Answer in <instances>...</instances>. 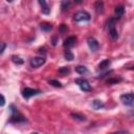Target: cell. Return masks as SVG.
Returning a JSON list of instances; mask_svg holds the SVG:
<instances>
[{
  "label": "cell",
  "instance_id": "obj_5",
  "mask_svg": "<svg viewBox=\"0 0 134 134\" xmlns=\"http://www.w3.org/2000/svg\"><path fill=\"white\" fill-rule=\"evenodd\" d=\"M40 93H41V90L34 89V88H28V87H26L22 90V95H23L24 98H29V97H31L34 95H37V94H40Z\"/></svg>",
  "mask_w": 134,
  "mask_h": 134
},
{
  "label": "cell",
  "instance_id": "obj_6",
  "mask_svg": "<svg viewBox=\"0 0 134 134\" xmlns=\"http://www.w3.org/2000/svg\"><path fill=\"white\" fill-rule=\"evenodd\" d=\"M45 62H46V59L44 57H35V58L30 59V66L32 68H38V67L42 66Z\"/></svg>",
  "mask_w": 134,
  "mask_h": 134
},
{
  "label": "cell",
  "instance_id": "obj_15",
  "mask_svg": "<svg viewBox=\"0 0 134 134\" xmlns=\"http://www.w3.org/2000/svg\"><path fill=\"white\" fill-rule=\"evenodd\" d=\"M75 71H76L77 73H80V74H84V73H86V72L88 71V69H87L85 66L79 65V66H76V67H75Z\"/></svg>",
  "mask_w": 134,
  "mask_h": 134
},
{
  "label": "cell",
  "instance_id": "obj_18",
  "mask_svg": "<svg viewBox=\"0 0 134 134\" xmlns=\"http://www.w3.org/2000/svg\"><path fill=\"white\" fill-rule=\"evenodd\" d=\"M12 61H13L15 64H17V65L23 64V60H22L20 57H18V55H13V57H12Z\"/></svg>",
  "mask_w": 134,
  "mask_h": 134
},
{
  "label": "cell",
  "instance_id": "obj_19",
  "mask_svg": "<svg viewBox=\"0 0 134 134\" xmlns=\"http://www.w3.org/2000/svg\"><path fill=\"white\" fill-rule=\"evenodd\" d=\"M64 57H65V59L68 60V61H72V60H73V53H72L70 50H65Z\"/></svg>",
  "mask_w": 134,
  "mask_h": 134
},
{
  "label": "cell",
  "instance_id": "obj_12",
  "mask_svg": "<svg viewBox=\"0 0 134 134\" xmlns=\"http://www.w3.org/2000/svg\"><path fill=\"white\" fill-rule=\"evenodd\" d=\"M124 13H125V8H124L122 5H118V6L115 7V14H116L117 18L121 17V16L124 15Z\"/></svg>",
  "mask_w": 134,
  "mask_h": 134
},
{
  "label": "cell",
  "instance_id": "obj_1",
  "mask_svg": "<svg viewBox=\"0 0 134 134\" xmlns=\"http://www.w3.org/2000/svg\"><path fill=\"white\" fill-rule=\"evenodd\" d=\"M10 111H12V115H10V122H15V124H19V122H25L26 118L17 110V108L14 107V105L10 106Z\"/></svg>",
  "mask_w": 134,
  "mask_h": 134
},
{
  "label": "cell",
  "instance_id": "obj_20",
  "mask_svg": "<svg viewBox=\"0 0 134 134\" xmlns=\"http://www.w3.org/2000/svg\"><path fill=\"white\" fill-rule=\"evenodd\" d=\"M71 116H72L74 119H77V120H81V121L86 120V117H85L84 115H81V114H77V113H71Z\"/></svg>",
  "mask_w": 134,
  "mask_h": 134
},
{
  "label": "cell",
  "instance_id": "obj_2",
  "mask_svg": "<svg viewBox=\"0 0 134 134\" xmlns=\"http://www.w3.org/2000/svg\"><path fill=\"white\" fill-rule=\"evenodd\" d=\"M90 14L85 12V10H80L73 15V20L75 22H81V21H89L90 20Z\"/></svg>",
  "mask_w": 134,
  "mask_h": 134
},
{
  "label": "cell",
  "instance_id": "obj_23",
  "mask_svg": "<svg viewBox=\"0 0 134 134\" xmlns=\"http://www.w3.org/2000/svg\"><path fill=\"white\" fill-rule=\"evenodd\" d=\"M59 72L62 74H67V73H69V68L68 67H62L59 69Z\"/></svg>",
  "mask_w": 134,
  "mask_h": 134
},
{
  "label": "cell",
  "instance_id": "obj_17",
  "mask_svg": "<svg viewBox=\"0 0 134 134\" xmlns=\"http://www.w3.org/2000/svg\"><path fill=\"white\" fill-rule=\"evenodd\" d=\"M109 35H110V37H111L112 39H116V38L118 37V32H117V30L115 29V27L109 28Z\"/></svg>",
  "mask_w": 134,
  "mask_h": 134
},
{
  "label": "cell",
  "instance_id": "obj_9",
  "mask_svg": "<svg viewBox=\"0 0 134 134\" xmlns=\"http://www.w3.org/2000/svg\"><path fill=\"white\" fill-rule=\"evenodd\" d=\"M38 1H39V3H40L42 13L45 14V15H48V14L50 13V8H49V5H48L47 1H46V0H38Z\"/></svg>",
  "mask_w": 134,
  "mask_h": 134
},
{
  "label": "cell",
  "instance_id": "obj_11",
  "mask_svg": "<svg viewBox=\"0 0 134 134\" xmlns=\"http://www.w3.org/2000/svg\"><path fill=\"white\" fill-rule=\"evenodd\" d=\"M110 64H111V61L110 60H104V61H102L99 64H98V68L99 69H106L107 67H109L110 66Z\"/></svg>",
  "mask_w": 134,
  "mask_h": 134
},
{
  "label": "cell",
  "instance_id": "obj_16",
  "mask_svg": "<svg viewBox=\"0 0 134 134\" xmlns=\"http://www.w3.org/2000/svg\"><path fill=\"white\" fill-rule=\"evenodd\" d=\"M40 27H41V29L44 30V31H49V30L52 28V25H51L50 23H41Z\"/></svg>",
  "mask_w": 134,
  "mask_h": 134
},
{
  "label": "cell",
  "instance_id": "obj_4",
  "mask_svg": "<svg viewBox=\"0 0 134 134\" xmlns=\"http://www.w3.org/2000/svg\"><path fill=\"white\" fill-rule=\"evenodd\" d=\"M120 100L124 105L126 106H132L134 103V94L132 92L130 93H125L120 95Z\"/></svg>",
  "mask_w": 134,
  "mask_h": 134
},
{
  "label": "cell",
  "instance_id": "obj_7",
  "mask_svg": "<svg viewBox=\"0 0 134 134\" xmlns=\"http://www.w3.org/2000/svg\"><path fill=\"white\" fill-rule=\"evenodd\" d=\"M87 43H88L89 48H90L92 51H95V50H97V49H98L99 44H98L97 40H96V39H94L93 37H89V38L87 39Z\"/></svg>",
  "mask_w": 134,
  "mask_h": 134
},
{
  "label": "cell",
  "instance_id": "obj_29",
  "mask_svg": "<svg viewBox=\"0 0 134 134\" xmlns=\"http://www.w3.org/2000/svg\"><path fill=\"white\" fill-rule=\"evenodd\" d=\"M6 1H7V2H13L14 0H6Z\"/></svg>",
  "mask_w": 134,
  "mask_h": 134
},
{
  "label": "cell",
  "instance_id": "obj_25",
  "mask_svg": "<svg viewBox=\"0 0 134 134\" xmlns=\"http://www.w3.org/2000/svg\"><path fill=\"white\" fill-rule=\"evenodd\" d=\"M68 28H67V26L65 25V24H61V26H60V31L61 32H64L65 30H67Z\"/></svg>",
  "mask_w": 134,
  "mask_h": 134
},
{
  "label": "cell",
  "instance_id": "obj_10",
  "mask_svg": "<svg viewBox=\"0 0 134 134\" xmlns=\"http://www.w3.org/2000/svg\"><path fill=\"white\" fill-rule=\"evenodd\" d=\"M94 8H95L96 13H98V14L103 13L104 12V3H103V1L102 0H96L94 2Z\"/></svg>",
  "mask_w": 134,
  "mask_h": 134
},
{
  "label": "cell",
  "instance_id": "obj_8",
  "mask_svg": "<svg viewBox=\"0 0 134 134\" xmlns=\"http://www.w3.org/2000/svg\"><path fill=\"white\" fill-rule=\"evenodd\" d=\"M75 43H76V37L71 36V37H68V38H67V39L64 41L63 45H64V47L70 48V47L74 46V45H75Z\"/></svg>",
  "mask_w": 134,
  "mask_h": 134
},
{
  "label": "cell",
  "instance_id": "obj_21",
  "mask_svg": "<svg viewBox=\"0 0 134 134\" xmlns=\"http://www.w3.org/2000/svg\"><path fill=\"white\" fill-rule=\"evenodd\" d=\"M121 81V79L120 77H114V79H109L108 81H107V84H110V85H112V84H117L118 82H120Z\"/></svg>",
  "mask_w": 134,
  "mask_h": 134
},
{
  "label": "cell",
  "instance_id": "obj_28",
  "mask_svg": "<svg viewBox=\"0 0 134 134\" xmlns=\"http://www.w3.org/2000/svg\"><path fill=\"white\" fill-rule=\"evenodd\" d=\"M75 3H77V4H80V3H82L83 2V0H73Z\"/></svg>",
  "mask_w": 134,
  "mask_h": 134
},
{
  "label": "cell",
  "instance_id": "obj_24",
  "mask_svg": "<svg viewBox=\"0 0 134 134\" xmlns=\"http://www.w3.org/2000/svg\"><path fill=\"white\" fill-rule=\"evenodd\" d=\"M5 48H6V44L4 42H0V54L3 53V51L5 50Z\"/></svg>",
  "mask_w": 134,
  "mask_h": 134
},
{
  "label": "cell",
  "instance_id": "obj_14",
  "mask_svg": "<svg viewBox=\"0 0 134 134\" xmlns=\"http://www.w3.org/2000/svg\"><path fill=\"white\" fill-rule=\"evenodd\" d=\"M70 0H62V2H61V8H62V10H66V9H68L69 7H70Z\"/></svg>",
  "mask_w": 134,
  "mask_h": 134
},
{
  "label": "cell",
  "instance_id": "obj_3",
  "mask_svg": "<svg viewBox=\"0 0 134 134\" xmlns=\"http://www.w3.org/2000/svg\"><path fill=\"white\" fill-rule=\"evenodd\" d=\"M74 83L76 85H79V87L83 90V91H90L91 90V86L89 84V82L87 80H85L84 77H79L74 81Z\"/></svg>",
  "mask_w": 134,
  "mask_h": 134
},
{
  "label": "cell",
  "instance_id": "obj_22",
  "mask_svg": "<svg viewBox=\"0 0 134 134\" xmlns=\"http://www.w3.org/2000/svg\"><path fill=\"white\" fill-rule=\"evenodd\" d=\"M49 84L52 85V86H54V87H62V84L59 81H57V80H50L49 81Z\"/></svg>",
  "mask_w": 134,
  "mask_h": 134
},
{
  "label": "cell",
  "instance_id": "obj_26",
  "mask_svg": "<svg viewBox=\"0 0 134 134\" xmlns=\"http://www.w3.org/2000/svg\"><path fill=\"white\" fill-rule=\"evenodd\" d=\"M5 104V98H4V96L0 93V106H3Z\"/></svg>",
  "mask_w": 134,
  "mask_h": 134
},
{
  "label": "cell",
  "instance_id": "obj_13",
  "mask_svg": "<svg viewBox=\"0 0 134 134\" xmlns=\"http://www.w3.org/2000/svg\"><path fill=\"white\" fill-rule=\"evenodd\" d=\"M92 106L94 109H100L104 107V103L100 100V99H94L93 103H92Z\"/></svg>",
  "mask_w": 134,
  "mask_h": 134
},
{
  "label": "cell",
  "instance_id": "obj_27",
  "mask_svg": "<svg viewBox=\"0 0 134 134\" xmlns=\"http://www.w3.org/2000/svg\"><path fill=\"white\" fill-rule=\"evenodd\" d=\"M55 41H57V37H54V38L52 39V44H53V45H55V43H57Z\"/></svg>",
  "mask_w": 134,
  "mask_h": 134
}]
</instances>
